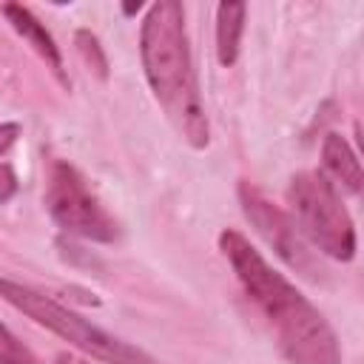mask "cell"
<instances>
[{
  "label": "cell",
  "mask_w": 364,
  "mask_h": 364,
  "mask_svg": "<svg viewBox=\"0 0 364 364\" xmlns=\"http://www.w3.org/2000/svg\"><path fill=\"white\" fill-rule=\"evenodd\" d=\"M219 250L230 262L245 296L270 324L290 364H341V347L327 318L239 233L222 230Z\"/></svg>",
  "instance_id": "cell-1"
},
{
  "label": "cell",
  "mask_w": 364,
  "mask_h": 364,
  "mask_svg": "<svg viewBox=\"0 0 364 364\" xmlns=\"http://www.w3.org/2000/svg\"><path fill=\"white\" fill-rule=\"evenodd\" d=\"M139 54L148 85L173 128L188 145L205 148L208 117L191 60L185 9L176 0H159L148 9L139 34Z\"/></svg>",
  "instance_id": "cell-2"
},
{
  "label": "cell",
  "mask_w": 364,
  "mask_h": 364,
  "mask_svg": "<svg viewBox=\"0 0 364 364\" xmlns=\"http://www.w3.org/2000/svg\"><path fill=\"white\" fill-rule=\"evenodd\" d=\"M0 296L17 307L20 313H26L31 321H37L40 327L51 330L54 336L65 338L71 347L82 350L85 355L102 361V364H159L156 358H151L148 353H142L139 347L105 333L102 327L91 324L88 318L77 316L74 310L63 307L60 301H54L51 296L14 282V279H0Z\"/></svg>",
  "instance_id": "cell-3"
},
{
  "label": "cell",
  "mask_w": 364,
  "mask_h": 364,
  "mask_svg": "<svg viewBox=\"0 0 364 364\" xmlns=\"http://www.w3.org/2000/svg\"><path fill=\"white\" fill-rule=\"evenodd\" d=\"M287 202L301 233L327 256L350 262L355 256V228L333 182L318 171H301L290 179Z\"/></svg>",
  "instance_id": "cell-4"
},
{
  "label": "cell",
  "mask_w": 364,
  "mask_h": 364,
  "mask_svg": "<svg viewBox=\"0 0 364 364\" xmlns=\"http://www.w3.org/2000/svg\"><path fill=\"white\" fill-rule=\"evenodd\" d=\"M46 208L51 219L71 236H80L88 242H114L119 236L117 219L105 210V205L88 188L85 176L63 159L51 162L48 168Z\"/></svg>",
  "instance_id": "cell-5"
},
{
  "label": "cell",
  "mask_w": 364,
  "mask_h": 364,
  "mask_svg": "<svg viewBox=\"0 0 364 364\" xmlns=\"http://www.w3.org/2000/svg\"><path fill=\"white\" fill-rule=\"evenodd\" d=\"M239 202H242V210L245 216L253 222L256 233L296 270H304L307 276L313 273V259H310V250L299 233V225L290 219L287 210H282L276 202H270L256 185L250 182H242L239 185Z\"/></svg>",
  "instance_id": "cell-6"
},
{
  "label": "cell",
  "mask_w": 364,
  "mask_h": 364,
  "mask_svg": "<svg viewBox=\"0 0 364 364\" xmlns=\"http://www.w3.org/2000/svg\"><path fill=\"white\" fill-rule=\"evenodd\" d=\"M3 14H6V20L11 23V28L46 60V65H48L51 74L60 80V85L68 88L71 80H68V74H65V68H63V54H60L54 37L46 31V26H43L26 6H17V3H6V6H3Z\"/></svg>",
  "instance_id": "cell-7"
},
{
  "label": "cell",
  "mask_w": 364,
  "mask_h": 364,
  "mask_svg": "<svg viewBox=\"0 0 364 364\" xmlns=\"http://www.w3.org/2000/svg\"><path fill=\"white\" fill-rule=\"evenodd\" d=\"M321 162H324V171L341 188H347L350 193H358L361 191V165H358V156H355V151L350 148V142L341 134H327L324 136V142H321Z\"/></svg>",
  "instance_id": "cell-8"
},
{
  "label": "cell",
  "mask_w": 364,
  "mask_h": 364,
  "mask_svg": "<svg viewBox=\"0 0 364 364\" xmlns=\"http://www.w3.org/2000/svg\"><path fill=\"white\" fill-rule=\"evenodd\" d=\"M245 14H247L245 3H219L216 9V57L225 68H230L239 57Z\"/></svg>",
  "instance_id": "cell-9"
},
{
  "label": "cell",
  "mask_w": 364,
  "mask_h": 364,
  "mask_svg": "<svg viewBox=\"0 0 364 364\" xmlns=\"http://www.w3.org/2000/svg\"><path fill=\"white\" fill-rule=\"evenodd\" d=\"M0 364H40L37 355L0 321Z\"/></svg>",
  "instance_id": "cell-10"
},
{
  "label": "cell",
  "mask_w": 364,
  "mask_h": 364,
  "mask_svg": "<svg viewBox=\"0 0 364 364\" xmlns=\"http://www.w3.org/2000/svg\"><path fill=\"white\" fill-rule=\"evenodd\" d=\"M77 48H80L82 60L94 68V74H97L100 80H105V77H108V60H105V54H102L100 40H97L91 31L80 28V31H77Z\"/></svg>",
  "instance_id": "cell-11"
},
{
  "label": "cell",
  "mask_w": 364,
  "mask_h": 364,
  "mask_svg": "<svg viewBox=\"0 0 364 364\" xmlns=\"http://www.w3.org/2000/svg\"><path fill=\"white\" fill-rule=\"evenodd\" d=\"M17 193V176L9 165H0V202L11 199Z\"/></svg>",
  "instance_id": "cell-12"
},
{
  "label": "cell",
  "mask_w": 364,
  "mask_h": 364,
  "mask_svg": "<svg viewBox=\"0 0 364 364\" xmlns=\"http://www.w3.org/2000/svg\"><path fill=\"white\" fill-rule=\"evenodd\" d=\"M20 136V125L17 122H0V154H6Z\"/></svg>",
  "instance_id": "cell-13"
},
{
  "label": "cell",
  "mask_w": 364,
  "mask_h": 364,
  "mask_svg": "<svg viewBox=\"0 0 364 364\" xmlns=\"http://www.w3.org/2000/svg\"><path fill=\"white\" fill-rule=\"evenodd\" d=\"M57 364H88V361H82V358H77V355H71V353H60V355H57Z\"/></svg>",
  "instance_id": "cell-14"
},
{
  "label": "cell",
  "mask_w": 364,
  "mask_h": 364,
  "mask_svg": "<svg viewBox=\"0 0 364 364\" xmlns=\"http://www.w3.org/2000/svg\"><path fill=\"white\" fill-rule=\"evenodd\" d=\"M139 9H142L139 3H136V6H125V14H134V11H139Z\"/></svg>",
  "instance_id": "cell-15"
}]
</instances>
